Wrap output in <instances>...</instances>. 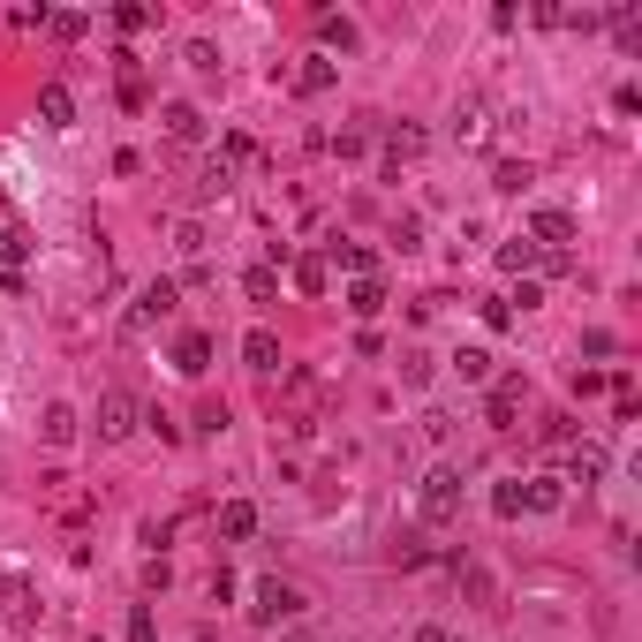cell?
I'll return each instance as SVG.
<instances>
[{
    "instance_id": "obj_17",
    "label": "cell",
    "mask_w": 642,
    "mask_h": 642,
    "mask_svg": "<svg viewBox=\"0 0 642 642\" xmlns=\"http://www.w3.org/2000/svg\"><path fill=\"white\" fill-rule=\"evenodd\" d=\"M333 76H340V68L318 53V61H303V68H295V91H303V99H318V91H333Z\"/></svg>"
},
{
    "instance_id": "obj_23",
    "label": "cell",
    "mask_w": 642,
    "mask_h": 642,
    "mask_svg": "<svg viewBox=\"0 0 642 642\" xmlns=\"http://www.w3.org/2000/svg\"><path fill=\"white\" fill-rule=\"evenodd\" d=\"M227 189H235V167H227V159H212V167L197 174V197L212 204V197H227Z\"/></svg>"
},
{
    "instance_id": "obj_2",
    "label": "cell",
    "mask_w": 642,
    "mask_h": 642,
    "mask_svg": "<svg viewBox=\"0 0 642 642\" xmlns=\"http://www.w3.org/2000/svg\"><path fill=\"white\" fill-rule=\"evenodd\" d=\"M174 303H182V288H174V280H152V288L129 303V318H121V340H144L152 325H167V318H174Z\"/></svg>"
},
{
    "instance_id": "obj_34",
    "label": "cell",
    "mask_w": 642,
    "mask_h": 642,
    "mask_svg": "<svg viewBox=\"0 0 642 642\" xmlns=\"http://www.w3.org/2000/svg\"><path fill=\"white\" fill-rule=\"evenodd\" d=\"M129 642H159V620H152V612H144V605L129 612Z\"/></svg>"
},
{
    "instance_id": "obj_14",
    "label": "cell",
    "mask_w": 642,
    "mask_h": 642,
    "mask_svg": "<svg viewBox=\"0 0 642 642\" xmlns=\"http://www.w3.org/2000/svg\"><path fill=\"white\" fill-rule=\"evenodd\" d=\"M567 469H575V484H597V476H605V446L575 439V446H567Z\"/></svg>"
},
{
    "instance_id": "obj_3",
    "label": "cell",
    "mask_w": 642,
    "mask_h": 642,
    "mask_svg": "<svg viewBox=\"0 0 642 642\" xmlns=\"http://www.w3.org/2000/svg\"><path fill=\"white\" fill-rule=\"evenodd\" d=\"M295 612H303V590H295V582H280V575L257 582V605H250L257 627H280V620H295Z\"/></svg>"
},
{
    "instance_id": "obj_8",
    "label": "cell",
    "mask_w": 642,
    "mask_h": 642,
    "mask_svg": "<svg viewBox=\"0 0 642 642\" xmlns=\"http://www.w3.org/2000/svg\"><path fill=\"white\" fill-rule=\"evenodd\" d=\"M174 371H182V378L212 371V333H182V340H174Z\"/></svg>"
},
{
    "instance_id": "obj_24",
    "label": "cell",
    "mask_w": 642,
    "mask_h": 642,
    "mask_svg": "<svg viewBox=\"0 0 642 642\" xmlns=\"http://www.w3.org/2000/svg\"><path fill=\"white\" fill-rule=\"evenodd\" d=\"M46 31L68 46V38H84V31H91V16H76V8H53V16H46Z\"/></svg>"
},
{
    "instance_id": "obj_27",
    "label": "cell",
    "mask_w": 642,
    "mask_h": 642,
    "mask_svg": "<svg viewBox=\"0 0 642 642\" xmlns=\"http://www.w3.org/2000/svg\"><path fill=\"white\" fill-rule=\"evenodd\" d=\"M295 288H303V295H325V257H295Z\"/></svg>"
},
{
    "instance_id": "obj_6",
    "label": "cell",
    "mask_w": 642,
    "mask_h": 642,
    "mask_svg": "<svg viewBox=\"0 0 642 642\" xmlns=\"http://www.w3.org/2000/svg\"><path fill=\"white\" fill-rule=\"evenodd\" d=\"M529 242H537V250H567V242H575V212H559V204H544L537 220H529Z\"/></svg>"
},
{
    "instance_id": "obj_20",
    "label": "cell",
    "mask_w": 642,
    "mask_h": 642,
    "mask_svg": "<svg viewBox=\"0 0 642 642\" xmlns=\"http://www.w3.org/2000/svg\"><path fill=\"white\" fill-rule=\"evenodd\" d=\"M318 46H340V53H348V46H355V23L333 16V8H318Z\"/></svg>"
},
{
    "instance_id": "obj_31",
    "label": "cell",
    "mask_w": 642,
    "mask_h": 642,
    "mask_svg": "<svg viewBox=\"0 0 642 642\" xmlns=\"http://www.w3.org/2000/svg\"><path fill=\"white\" fill-rule=\"evenodd\" d=\"M491 189H507V197H514V189H529V167H522V159H499V174H491Z\"/></svg>"
},
{
    "instance_id": "obj_18",
    "label": "cell",
    "mask_w": 642,
    "mask_h": 642,
    "mask_svg": "<svg viewBox=\"0 0 642 642\" xmlns=\"http://www.w3.org/2000/svg\"><path fill=\"white\" fill-rule=\"evenodd\" d=\"M454 136H461V144H484V136H491V114H484V99H469V106L454 114Z\"/></svg>"
},
{
    "instance_id": "obj_28",
    "label": "cell",
    "mask_w": 642,
    "mask_h": 642,
    "mask_svg": "<svg viewBox=\"0 0 642 642\" xmlns=\"http://www.w3.org/2000/svg\"><path fill=\"white\" fill-rule=\"evenodd\" d=\"M454 371L469 378V386H484V378H491V355H484V348H461V355H454Z\"/></svg>"
},
{
    "instance_id": "obj_25",
    "label": "cell",
    "mask_w": 642,
    "mask_h": 642,
    "mask_svg": "<svg viewBox=\"0 0 642 642\" xmlns=\"http://www.w3.org/2000/svg\"><path fill=\"white\" fill-rule=\"evenodd\" d=\"M537 439H544V446H575L582 431H575V416H544V423H537Z\"/></svg>"
},
{
    "instance_id": "obj_9",
    "label": "cell",
    "mask_w": 642,
    "mask_h": 642,
    "mask_svg": "<svg viewBox=\"0 0 642 642\" xmlns=\"http://www.w3.org/2000/svg\"><path fill=\"white\" fill-rule=\"evenodd\" d=\"M242 363H250V371H280V333H272V325H250V340H242Z\"/></svg>"
},
{
    "instance_id": "obj_13",
    "label": "cell",
    "mask_w": 642,
    "mask_h": 642,
    "mask_svg": "<svg viewBox=\"0 0 642 642\" xmlns=\"http://www.w3.org/2000/svg\"><path fill=\"white\" fill-rule=\"evenodd\" d=\"M348 310H355L363 325H371L378 310H386V280H378V272H371V280H355V288H348Z\"/></svg>"
},
{
    "instance_id": "obj_22",
    "label": "cell",
    "mask_w": 642,
    "mask_h": 642,
    "mask_svg": "<svg viewBox=\"0 0 642 642\" xmlns=\"http://www.w3.org/2000/svg\"><path fill=\"white\" fill-rule=\"evenodd\" d=\"M38 431H46L53 446H68V439H76V408H68V401H53V408H46V423H38Z\"/></svg>"
},
{
    "instance_id": "obj_7",
    "label": "cell",
    "mask_w": 642,
    "mask_h": 642,
    "mask_svg": "<svg viewBox=\"0 0 642 642\" xmlns=\"http://www.w3.org/2000/svg\"><path fill=\"white\" fill-rule=\"evenodd\" d=\"M514 408H522V378H491V393H484L491 431H514Z\"/></svg>"
},
{
    "instance_id": "obj_29",
    "label": "cell",
    "mask_w": 642,
    "mask_h": 642,
    "mask_svg": "<svg viewBox=\"0 0 642 642\" xmlns=\"http://www.w3.org/2000/svg\"><path fill=\"white\" fill-rule=\"evenodd\" d=\"M499 265H507V272H529V265H537V242H529V235H514L507 250H499Z\"/></svg>"
},
{
    "instance_id": "obj_12",
    "label": "cell",
    "mask_w": 642,
    "mask_h": 642,
    "mask_svg": "<svg viewBox=\"0 0 642 642\" xmlns=\"http://www.w3.org/2000/svg\"><path fill=\"white\" fill-rule=\"evenodd\" d=\"M325 250H333V265H340V272H355V280H371V265H378L371 242H340V235H333Z\"/></svg>"
},
{
    "instance_id": "obj_26",
    "label": "cell",
    "mask_w": 642,
    "mask_h": 642,
    "mask_svg": "<svg viewBox=\"0 0 642 642\" xmlns=\"http://www.w3.org/2000/svg\"><path fill=\"white\" fill-rule=\"evenodd\" d=\"M0 612H31V582L23 575H0Z\"/></svg>"
},
{
    "instance_id": "obj_11",
    "label": "cell",
    "mask_w": 642,
    "mask_h": 642,
    "mask_svg": "<svg viewBox=\"0 0 642 642\" xmlns=\"http://www.w3.org/2000/svg\"><path fill=\"white\" fill-rule=\"evenodd\" d=\"M220 537H227V544L257 537V507H250V499H227V507H220Z\"/></svg>"
},
{
    "instance_id": "obj_35",
    "label": "cell",
    "mask_w": 642,
    "mask_h": 642,
    "mask_svg": "<svg viewBox=\"0 0 642 642\" xmlns=\"http://www.w3.org/2000/svg\"><path fill=\"white\" fill-rule=\"evenodd\" d=\"M416 642H454V635H446V627H423V635Z\"/></svg>"
},
{
    "instance_id": "obj_10",
    "label": "cell",
    "mask_w": 642,
    "mask_h": 642,
    "mask_svg": "<svg viewBox=\"0 0 642 642\" xmlns=\"http://www.w3.org/2000/svg\"><path fill=\"white\" fill-rule=\"evenodd\" d=\"M159 121H167V136H174V144H197V136H204V114H197L189 99H174V106H167Z\"/></svg>"
},
{
    "instance_id": "obj_15",
    "label": "cell",
    "mask_w": 642,
    "mask_h": 642,
    "mask_svg": "<svg viewBox=\"0 0 642 642\" xmlns=\"http://www.w3.org/2000/svg\"><path fill=\"white\" fill-rule=\"evenodd\" d=\"M559 499H567V491H559V476H529V484H522V507H529V514H559Z\"/></svg>"
},
{
    "instance_id": "obj_32",
    "label": "cell",
    "mask_w": 642,
    "mask_h": 642,
    "mask_svg": "<svg viewBox=\"0 0 642 642\" xmlns=\"http://www.w3.org/2000/svg\"><path fill=\"white\" fill-rule=\"evenodd\" d=\"M0 257H8V265H23V257H31V235H23V227H0Z\"/></svg>"
},
{
    "instance_id": "obj_19",
    "label": "cell",
    "mask_w": 642,
    "mask_h": 642,
    "mask_svg": "<svg viewBox=\"0 0 642 642\" xmlns=\"http://www.w3.org/2000/svg\"><path fill=\"white\" fill-rule=\"evenodd\" d=\"M386 152H393V167H401V159H416V152H423V129H416V121H393V129H386Z\"/></svg>"
},
{
    "instance_id": "obj_1",
    "label": "cell",
    "mask_w": 642,
    "mask_h": 642,
    "mask_svg": "<svg viewBox=\"0 0 642 642\" xmlns=\"http://www.w3.org/2000/svg\"><path fill=\"white\" fill-rule=\"evenodd\" d=\"M416 514H423L431 529L461 522V469H431V476H423V491H416Z\"/></svg>"
},
{
    "instance_id": "obj_4",
    "label": "cell",
    "mask_w": 642,
    "mask_h": 642,
    "mask_svg": "<svg viewBox=\"0 0 642 642\" xmlns=\"http://www.w3.org/2000/svg\"><path fill=\"white\" fill-rule=\"evenodd\" d=\"M136 423H144V408H136V393H99V439L106 446H114V439H129V431H136Z\"/></svg>"
},
{
    "instance_id": "obj_21",
    "label": "cell",
    "mask_w": 642,
    "mask_h": 642,
    "mask_svg": "<svg viewBox=\"0 0 642 642\" xmlns=\"http://www.w3.org/2000/svg\"><path fill=\"white\" fill-rule=\"evenodd\" d=\"M242 295H250V303H272V295H280V272H272V265H250V272H242Z\"/></svg>"
},
{
    "instance_id": "obj_30",
    "label": "cell",
    "mask_w": 642,
    "mask_h": 642,
    "mask_svg": "<svg viewBox=\"0 0 642 642\" xmlns=\"http://www.w3.org/2000/svg\"><path fill=\"white\" fill-rule=\"evenodd\" d=\"M612 31H620V46H627V53L642 46V16H635V8H612Z\"/></svg>"
},
{
    "instance_id": "obj_5",
    "label": "cell",
    "mask_w": 642,
    "mask_h": 642,
    "mask_svg": "<svg viewBox=\"0 0 642 642\" xmlns=\"http://www.w3.org/2000/svg\"><path fill=\"white\" fill-rule=\"evenodd\" d=\"M46 507L61 514V522H91V514H99V499H91L76 476H46Z\"/></svg>"
},
{
    "instance_id": "obj_16",
    "label": "cell",
    "mask_w": 642,
    "mask_h": 642,
    "mask_svg": "<svg viewBox=\"0 0 642 642\" xmlns=\"http://www.w3.org/2000/svg\"><path fill=\"white\" fill-rule=\"evenodd\" d=\"M38 114H46V129H68V121H76V99H68V84H46V91H38Z\"/></svg>"
},
{
    "instance_id": "obj_33",
    "label": "cell",
    "mask_w": 642,
    "mask_h": 642,
    "mask_svg": "<svg viewBox=\"0 0 642 642\" xmlns=\"http://www.w3.org/2000/svg\"><path fill=\"white\" fill-rule=\"evenodd\" d=\"M491 507H499V514H507V522H514V514H522V476H514V484H499V491H491Z\"/></svg>"
}]
</instances>
